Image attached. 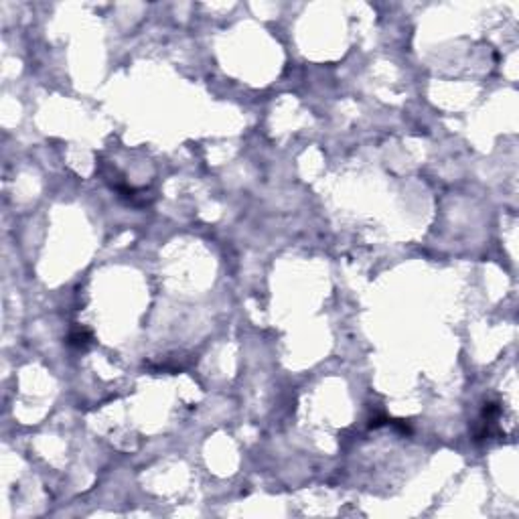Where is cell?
<instances>
[{"mask_svg":"<svg viewBox=\"0 0 519 519\" xmlns=\"http://www.w3.org/2000/svg\"><path fill=\"white\" fill-rule=\"evenodd\" d=\"M89 341H91V337H89V333L87 331H73L71 335H69V343L73 347H77V349H85V347L89 345Z\"/></svg>","mask_w":519,"mask_h":519,"instance_id":"cell-1","label":"cell"}]
</instances>
